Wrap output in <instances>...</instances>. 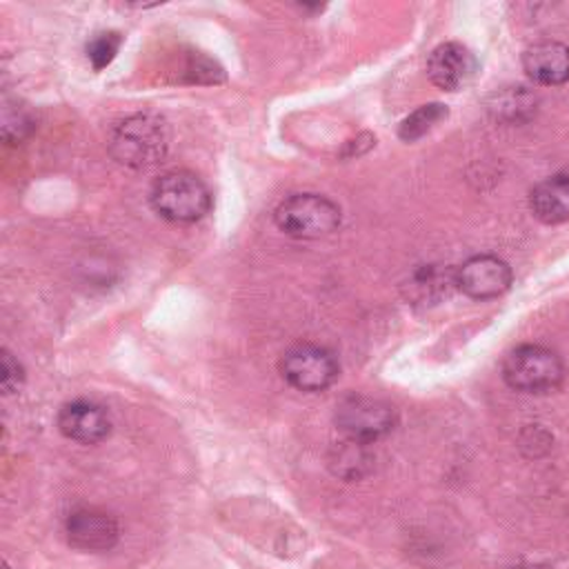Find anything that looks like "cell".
Wrapping results in <instances>:
<instances>
[{"instance_id":"cell-5","label":"cell","mask_w":569,"mask_h":569,"mask_svg":"<svg viewBox=\"0 0 569 569\" xmlns=\"http://www.w3.org/2000/svg\"><path fill=\"white\" fill-rule=\"evenodd\" d=\"M393 409L369 396H349L336 407L338 429L356 442H373L393 429Z\"/></svg>"},{"instance_id":"cell-13","label":"cell","mask_w":569,"mask_h":569,"mask_svg":"<svg viewBox=\"0 0 569 569\" xmlns=\"http://www.w3.org/2000/svg\"><path fill=\"white\" fill-rule=\"evenodd\" d=\"M451 287H456V271L442 264H422L402 284V291L411 305H436Z\"/></svg>"},{"instance_id":"cell-16","label":"cell","mask_w":569,"mask_h":569,"mask_svg":"<svg viewBox=\"0 0 569 569\" xmlns=\"http://www.w3.org/2000/svg\"><path fill=\"white\" fill-rule=\"evenodd\" d=\"M122 44V38L118 31H102V33H96L89 42H87V58L91 62V67L96 71L104 69L118 53Z\"/></svg>"},{"instance_id":"cell-2","label":"cell","mask_w":569,"mask_h":569,"mask_svg":"<svg viewBox=\"0 0 569 569\" xmlns=\"http://www.w3.org/2000/svg\"><path fill=\"white\" fill-rule=\"evenodd\" d=\"M156 213L171 222H196L211 209V193L207 184L191 171L162 173L149 193Z\"/></svg>"},{"instance_id":"cell-6","label":"cell","mask_w":569,"mask_h":569,"mask_svg":"<svg viewBox=\"0 0 569 569\" xmlns=\"http://www.w3.org/2000/svg\"><path fill=\"white\" fill-rule=\"evenodd\" d=\"M282 378L300 391H322L338 376L333 353L320 345H296L280 360Z\"/></svg>"},{"instance_id":"cell-19","label":"cell","mask_w":569,"mask_h":569,"mask_svg":"<svg viewBox=\"0 0 569 569\" xmlns=\"http://www.w3.org/2000/svg\"><path fill=\"white\" fill-rule=\"evenodd\" d=\"M516 569H549L545 565H522V567H516Z\"/></svg>"},{"instance_id":"cell-14","label":"cell","mask_w":569,"mask_h":569,"mask_svg":"<svg viewBox=\"0 0 569 569\" xmlns=\"http://www.w3.org/2000/svg\"><path fill=\"white\" fill-rule=\"evenodd\" d=\"M447 118V107L440 102H429L418 107L413 113H409L400 127H398V136L405 142H413L418 138H422L429 129H433L440 120Z\"/></svg>"},{"instance_id":"cell-8","label":"cell","mask_w":569,"mask_h":569,"mask_svg":"<svg viewBox=\"0 0 569 569\" xmlns=\"http://www.w3.org/2000/svg\"><path fill=\"white\" fill-rule=\"evenodd\" d=\"M478 71L476 56L460 42L438 44L427 60V73L431 82L445 91H458L467 87Z\"/></svg>"},{"instance_id":"cell-18","label":"cell","mask_w":569,"mask_h":569,"mask_svg":"<svg viewBox=\"0 0 569 569\" xmlns=\"http://www.w3.org/2000/svg\"><path fill=\"white\" fill-rule=\"evenodd\" d=\"M0 382L4 393H16L24 382L22 365L7 349H2V360H0Z\"/></svg>"},{"instance_id":"cell-1","label":"cell","mask_w":569,"mask_h":569,"mask_svg":"<svg viewBox=\"0 0 569 569\" xmlns=\"http://www.w3.org/2000/svg\"><path fill=\"white\" fill-rule=\"evenodd\" d=\"M169 147L167 122L156 113H133L120 120L109 136L111 156L131 169L158 164Z\"/></svg>"},{"instance_id":"cell-7","label":"cell","mask_w":569,"mask_h":569,"mask_svg":"<svg viewBox=\"0 0 569 569\" xmlns=\"http://www.w3.org/2000/svg\"><path fill=\"white\" fill-rule=\"evenodd\" d=\"M511 284V269L509 264L491 253H480L465 260L456 269V287L473 298V300H489L505 293Z\"/></svg>"},{"instance_id":"cell-20","label":"cell","mask_w":569,"mask_h":569,"mask_svg":"<svg viewBox=\"0 0 569 569\" xmlns=\"http://www.w3.org/2000/svg\"><path fill=\"white\" fill-rule=\"evenodd\" d=\"M4 569H11V567H9V565H4Z\"/></svg>"},{"instance_id":"cell-4","label":"cell","mask_w":569,"mask_h":569,"mask_svg":"<svg viewBox=\"0 0 569 569\" xmlns=\"http://www.w3.org/2000/svg\"><path fill=\"white\" fill-rule=\"evenodd\" d=\"M562 362L558 353L540 345H520L507 353L502 362L505 382L525 393L551 391L562 380Z\"/></svg>"},{"instance_id":"cell-10","label":"cell","mask_w":569,"mask_h":569,"mask_svg":"<svg viewBox=\"0 0 569 569\" xmlns=\"http://www.w3.org/2000/svg\"><path fill=\"white\" fill-rule=\"evenodd\" d=\"M58 429L69 440H76L82 445H93L109 436L111 420L100 405H96L91 400H73L60 409Z\"/></svg>"},{"instance_id":"cell-9","label":"cell","mask_w":569,"mask_h":569,"mask_svg":"<svg viewBox=\"0 0 569 569\" xmlns=\"http://www.w3.org/2000/svg\"><path fill=\"white\" fill-rule=\"evenodd\" d=\"M120 529L111 513L93 507L76 509L67 518V540L82 551H107L118 542Z\"/></svg>"},{"instance_id":"cell-3","label":"cell","mask_w":569,"mask_h":569,"mask_svg":"<svg viewBox=\"0 0 569 569\" xmlns=\"http://www.w3.org/2000/svg\"><path fill=\"white\" fill-rule=\"evenodd\" d=\"M278 229L298 240L325 238L340 224V207L320 193H293L273 213Z\"/></svg>"},{"instance_id":"cell-12","label":"cell","mask_w":569,"mask_h":569,"mask_svg":"<svg viewBox=\"0 0 569 569\" xmlns=\"http://www.w3.org/2000/svg\"><path fill=\"white\" fill-rule=\"evenodd\" d=\"M531 213L547 224H558L569 220V176H551L538 182L529 193Z\"/></svg>"},{"instance_id":"cell-17","label":"cell","mask_w":569,"mask_h":569,"mask_svg":"<svg viewBox=\"0 0 569 569\" xmlns=\"http://www.w3.org/2000/svg\"><path fill=\"white\" fill-rule=\"evenodd\" d=\"M367 451H365V442H356L349 440L342 442V447L336 451V458H331V465L336 467V473L345 476V478H353L360 476V469L367 465Z\"/></svg>"},{"instance_id":"cell-11","label":"cell","mask_w":569,"mask_h":569,"mask_svg":"<svg viewBox=\"0 0 569 569\" xmlns=\"http://www.w3.org/2000/svg\"><path fill=\"white\" fill-rule=\"evenodd\" d=\"M525 73L538 84H562L569 80V47L556 40H540L522 53Z\"/></svg>"},{"instance_id":"cell-15","label":"cell","mask_w":569,"mask_h":569,"mask_svg":"<svg viewBox=\"0 0 569 569\" xmlns=\"http://www.w3.org/2000/svg\"><path fill=\"white\" fill-rule=\"evenodd\" d=\"M33 129V118L27 107L20 104H4L2 109V138L9 144L22 142Z\"/></svg>"}]
</instances>
